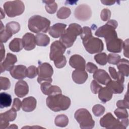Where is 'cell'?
<instances>
[{"label": "cell", "instance_id": "6da1fadb", "mask_svg": "<svg viewBox=\"0 0 129 129\" xmlns=\"http://www.w3.org/2000/svg\"><path fill=\"white\" fill-rule=\"evenodd\" d=\"M71 99L61 94L48 96L46 99L47 107L54 112L66 110L71 105Z\"/></svg>", "mask_w": 129, "mask_h": 129}, {"label": "cell", "instance_id": "7a4b0ae2", "mask_svg": "<svg viewBox=\"0 0 129 129\" xmlns=\"http://www.w3.org/2000/svg\"><path fill=\"white\" fill-rule=\"evenodd\" d=\"M82 28L77 23H72L65 30L60 36L59 41L66 46L69 48L73 46L78 36L82 33Z\"/></svg>", "mask_w": 129, "mask_h": 129}, {"label": "cell", "instance_id": "3957f363", "mask_svg": "<svg viewBox=\"0 0 129 129\" xmlns=\"http://www.w3.org/2000/svg\"><path fill=\"white\" fill-rule=\"evenodd\" d=\"M50 21L40 15H34L28 20V27L30 31L35 33L42 32L47 33L50 28Z\"/></svg>", "mask_w": 129, "mask_h": 129}, {"label": "cell", "instance_id": "277c9868", "mask_svg": "<svg viewBox=\"0 0 129 129\" xmlns=\"http://www.w3.org/2000/svg\"><path fill=\"white\" fill-rule=\"evenodd\" d=\"M118 23L115 20H109L104 25L98 28L95 33L96 36L104 38L105 41L110 39L117 37L115 31Z\"/></svg>", "mask_w": 129, "mask_h": 129}, {"label": "cell", "instance_id": "5b68a950", "mask_svg": "<svg viewBox=\"0 0 129 129\" xmlns=\"http://www.w3.org/2000/svg\"><path fill=\"white\" fill-rule=\"evenodd\" d=\"M74 117L82 129H91L95 125V121L92 115L85 108H80L76 110Z\"/></svg>", "mask_w": 129, "mask_h": 129}, {"label": "cell", "instance_id": "8992f818", "mask_svg": "<svg viewBox=\"0 0 129 129\" xmlns=\"http://www.w3.org/2000/svg\"><path fill=\"white\" fill-rule=\"evenodd\" d=\"M7 15L9 17H15L22 14L25 10V6L21 1L6 2L3 5Z\"/></svg>", "mask_w": 129, "mask_h": 129}, {"label": "cell", "instance_id": "52a82bcc", "mask_svg": "<svg viewBox=\"0 0 129 129\" xmlns=\"http://www.w3.org/2000/svg\"><path fill=\"white\" fill-rule=\"evenodd\" d=\"M83 45L86 51L90 54L101 52L104 48L102 41L98 38L91 36L82 40Z\"/></svg>", "mask_w": 129, "mask_h": 129}, {"label": "cell", "instance_id": "ba28073f", "mask_svg": "<svg viewBox=\"0 0 129 129\" xmlns=\"http://www.w3.org/2000/svg\"><path fill=\"white\" fill-rule=\"evenodd\" d=\"M38 75L37 82L40 84L43 82L51 83V76L53 74V69L52 66L47 62H43L39 65L37 68Z\"/></svg>", "mask_w": 129, "mask_h": 129}, {"label": "cell", "instance_id": "9c48e42d", "mask_svg": "<svg viewBox=\"0 0 129 129\" xmlns=\"http://www.w3.org/2000/svg\"><path fill=\"white\" fill-rule=\"evenodd\" d=\"M100 126L106 128L125 129L121 120L115 118L110 112L107 113L100 119Z\"/></svg>", "mask_w": 129, "mask_h": 129}, {"label": "cell", "instance_id": "30bf717a", "mask_svg": "<svg viewBox=\"0 0 129 129\" xmlns=\"http://www.w3.org/2000/svg\"><path fill=\"white\" fill-rule=\"evenodd\" d=\"M66 48V46L59 40H56L52 42L50 45L49 54L50 60L54 61L62 57Z\"/></svg>", "mask_w": 129, "mask_h": 129}, {"label": "cell", "instance_id": "8fae6325", "mask_svg": "<svg viewBox=\"0 0 129 129\" xmlns=\"http://www.w3.org/2000/svg\"><path fill=\"white\" fill-rule=\"evenodd\" d=\"M74 15L78 20L85 21L89 20L92 16V10L88 5L82 4L75 9Z\"/></svg>", "mask_w": 129, "mask_h": 129}, {"label": "cell", "instance_id": "7c38bea8", "mask_svg": "<svg viewBox=\"0 0 129 129\" xmlns=\"http://www.w3.org/2000/svg\"><path fill=\"white\" fill-rule=\"evenodd\" d=\"M17 117V111L12 107L9 110L0 114V128L4 129L9 126V122L14 121Z\"/></svg>", "mask_w": 129, "mask_h": 129}, {"label": "cell", "instance_id": "4fadbf2b", "mask_svg": "<svg viewBox=\"0 0 129 129\" xmlns=\"http://www.w3.org/2000/svg\"><path fill=\"white\" fill-rule=\"evenodd\" d=\"M105 42L107 49L108 51L113 53H119L122 50L123 44L122 39L118 37H115L105 41Z\"/></svg>", "mask_w": 129, "mask_h": 129}, {"label": "cell", "instance_id": "5bb4252c", "mask_svg": "<svg viewBox=\"0 0 129 129\" xmlns=\"http://www.w3.org/2000/svg\"><path fill=\"white\" fill-rule=\"evenodd\" d=\"M17 61V56L12 53H8L5 59L1 63V73L5 71H10Z\"/></svg>", "mask_w": 129, "mask_h": 129}, {"label": "cell", "instance_id": "9a60e30c", "mask_svg": "<svg viewBox=\"0 0 129 129\" xmlns=\"http://www.w3.org/2000/svg\"><path fill=\"white\" fill-rule=\"evenodd\" d=\"M42 92L46 95H55L61 94V90L57 86L52 85L49 82H43L41 84L40 86Z\"/></svg>", "mask_w": 129, "mask_h": 129}, {"label": "cell", "instance_id": "2e32d148", "mask_svg": "<svg viewBox=\"0 0 129 129\" xmlns=\"http://www.w3.org/2000/svg\"><path fill=\"white\" fill-rule=\"evenodd\" d=\"M69 64L76 70H85L86 68V61L85 59L79 54H74L69 59Z\"/></svg>", "mask_w": 129, "mask_h": 129}, {"label": "cell", "instance_id": "e0dca14e", "mask_svg": "<svg viewBox=\"0 0 129 129\" xmlns=\"http://www.w3.org/2000/svg\"><path fill=\"white\" fill-rule=\"evenodd\" d=\"M22 43L23 48L26 50H31L36 46L35 36L31 33H27L22 37Z\"/></svg>", "mask_w": 129, "mask_h": 129}, {"label": "cell", "instance_id": "ac0fdd59", "mask_svg": "<svg viewBox=\"0 0 129 129\" xmlns=\"http://www.w3.org/2000/svg\"><path fill=\"white\" fill-rule=\"evenodd\" d=\"M27 68L24 65L14 66L10 71V75L14 79L22 80L27 77Z\"/></svg>", "mask_w": 129, "mask_h": 129}, {"label": "cell", "instance_id": "d6986e66", "mask_svg": "<svg viewBox=\"0 0 129 129\" xmlns=\"http://www.w3.org/2000/svg\"><path fill=\"white\" fill-rule=\"evenodd\" d=\"M29 92V86L26 82L20 80L15 86V93L18 97L22 98L25 96Z\"/></svg>", "mask_w": 129, "mask_h": 129}, {"label": "cell", "instance_id": "ffe728a7", "mask_svg": "<svg viewBox=\"0 0 129 129\" xmlns=\"http://www.w3.org/2000/svg\"><path fill=\"white\" fill-rule=\"evenodd\" d=\"M67 25L63 23H57L51 26L49 29V35L54 38L60 37L66 30Z\"/></svg>", "mask_w": 129, "mask_h": 129}, {"label": "cell", "instance_id": "44dd1931", "mask_svg": "<svg viewBox=\"0 0 129 129\" xmlns=\"http://www.w3.org/2000/svg\"><path fill=\"white\" fill-rule=\"evenodd\" d=\"M93 77L98 83L104 85H106L111 80L108 74L105 71L102 69L96 70L94 73Z\"/></svg>", "mask_w": 129, "mask_h": 129}, {"label": "cell", "instance_id": "7402d4cb", "mask_svg": "<svg viewBox=\"0 0 129 129\" xmlns=\"http://www.w3.org/2000/svg\"><path fill=\"white\" fill-rule=\"evenodd\" d=\"M36 105V99L34 97L29 96L23 99L22 108L25 112H31L35 109Z\"/></svg>", "mask_w": 129, "mask_h": 129}, {"label": "cell", "instance_id": "603a6c76", "mask_svg": "<svg viewBox=\"0 0 129 129\" xmlns=\"http://www.w3.org/2000/svg\"><path fill=\"white\" fill-rule=\"evenodd\" d=\"M72 77L74 82L78 84H82L86 81L88 76L85 70H75L73 72Z\"/></svg>", "mask_w": 129, "mask_h": 129}, {"label": "cell", "instance_id": "cb8c5ba5", "mask_svg": "<svg viewBox=\"0 0 129 129\" xmlns=\"http://www.w3.org/2000/svg\"><path fill=\"white\" fill-rule=\"evenodd\" d=\"M107 87L113 94H120L124 89L123 84L117 81L111 80L106 85Z\"/></svg>", "mask_w": 129, "mask_h": 129}, {"label": "cell", "instance_id": "d4e9b609", "mask_svg": "<svg viewBox=\"0 0 129 129\" xmlns=\"http://www.w3.org/2000/svg\"><path fill=\"white\" fill-rule=\"evenodd\" d=\"M113 93L107 87H102L98 92V98L103 103L109 101L112 97Z\"/></svg>", "mask_w": 129, "mask_h": 129}, {"label": "cell", "instance_id": "484cf974", "mask_svg": "<svg viewBox=\"0 0 129 129\" xmlns=\"http://www.w3.org/2000/svg\"><path fill=\"white\" fill-rule=\"evenodd\" d=\"M36 44L39 46H46L50 43V38L42 33H37L35 36Z\"/></svg>", "mask_w": 129, "mask_h": 129}, {"label": "cell", "instance_id": "4316f807", "mask_svg": "<svg viewBox=\"0 0 129 129\" xmlns=\"http://www.w3.org/2000/svg\"><path fill=\"white\" fill-rule=\"evenodd\" d=\"M129 62L127 59L125 58L120 59L119 62L117 64V68L118 72L121 73L124 76H128Z\"/></svg>", "mask_w": 129, "mask_h": 129}, {"label": "cell", "instance_id": "83f0119b", "mask_svg": "<svg viewBox=\"0 0 129 129\" xmlns=\"http://www.w3.org/2000/svg\"><path fill=\"white\" fill-rule=\"evenodd\" d=\"M9 47L13 52H19L23 48L22 40L19 38H15L9 43Z\"/></svg>", "mask_w": 129, "mask_h": 129}, {"label": "cell", "instance_id": "f1b7e54d", "mask_svg": "<svg viewBox=\"0 0 129 129\" xmlns=\"http://www.w3.org/2000/svg\"><path fill=\"white\" fill-rule=\"evenodd\" d=\"M12 99L11 96L5 92L0 94V108H3L11 106Z\"/></svg>", "mask_w": 129, "mask_h": 129}, {"label": "cell", "instance_id": "f546056e", "mask_svg": "<svg viewBox=\"0 0 129 129\" xmlns=\"http://www.w3.org/2000/svg\"><path fill=\"white\" fill-rule=\"evenodd\" d=\"M55 124L59 127H66L69 123V118L64 114H59L57 115L54 119Z\"/></svg>", "mask_w": 129, "mask_h": 129}, {"label": "cell", "instance_id": "4dcf8cb0", "mask_svg": "<svg viewBox=\"0 0 129 129\" xmlns=\"http://www.w3.org/2000/svg\"><path fill=\"white\" fill-rule=\"evenodd\" d=\"M108 71L112 78L118 82L123 84L124 81V77L121 73L119 72H116L115 69L112 67H109Z\"/></svg>", "mask_w": 129, "mask_h": 129}, {"label": "cell", "instance_id": "1f68e13d", "mask_svg": "<svg viewBox=\"0 0 129 129\" xmlns=\"http://www.w3.org/2000/svg\"><path fill=\"white\" fill-rule=\"evenodd\" d=\"M45 4V10L49 14H52L56 12L57 9V4L55 1H43Z\"/></svg>", "mask_w": 129, "mask_h": 129}, {"label": "cell", "instance_id": "d6a6232c", "mask_svg": "<svg viewBox=\"0 0 129 129\" xmlns=\"http://www.w3.org/2000/svg\"><path fill=\"white\" fill-rule=\"evenodd\" d=\"M20 25L19 23L15 21L10 22L7 23L6 25V29L13 34L18 33L20 30Z\"/></svg>", "mask_w": 129, "mask_h": 129}, {"label": "cell", "instance_id": "836d02e7", "mask_svg": "<svg viewBox=\"0 0 129 129\" xmlns=\"http://www.w3.org/2000/svg\"><path fill=\"white\" fill-rule=\"evenodd\" d=\"M71 14V11L70 8L62 7L57 11L56 16L58 19H65L69 17Z\"/></svg>", "mask_w": 129, "mask_h": 129}, {"label": "cell", "instance_id": "e575fe53", "mask_svg": "<svg viewBox=\"0 0 129 129\" xmlns=\"http://www.w3.org/2000/svg\"><path fill=\"white\" fill-rule=\"evenodd\" d=\"M94 58L96 62L100 65L104 66L107 62V55L104 52L99 53L96 54Z\"/></svg>", "mask_w": 129, "mask_h": 129}, {"label": "cell", "instance_id": "d590c367", "mask_svg": "<svg viewBox=\"0 0 129 129\" xmlns=\"http://www.w3.org/2000/svg\"><path fill=\"white\" fill-rule=\"evenodd\" d=\"M114 113L119 119H125L128 117L127 111L125 108H118L114 110Z\"/></svg>", "mask_w": 129, "mask_h": 129}, {"label": "cell", "instance_id": "8d00e7d4", "mask_svg": "<svg viewBox=\"0 0 129 129\" xmlns=\"http://www.w3.org/2000/svg\"><path fill=\"white\" fill-rule=\"evenodd\" d=\"M13 34L10 32L7 29L4 28V29L0 30V40L1 43L6 42L12 36Z\"/></svg>", "mask_w": 129, "mask_h": 129}, {"label": "cell", "instance_id": "74e56055", "mask_svg": "<svg viewBox=\"0 0 129 129\" xmlns=\"http://www.w3.org/2000/svg\"><path fill=\"white\" fill-rule=\"evenodd\" d=\"M105 111V107L100 104H96L92 108V112L95 116H100L102 115Z\"/></svg>", "mask_w": 129, "mask_h": 129}, {"label": "cell", "instance_id": "f35d334b", "mask_svg": "<svg viewBox=\"0 0 129 129\" xmlns=\"http://www.w3.org/2000/svg\"><path fill=\"white\" fill-rule=\"evenodd\" d=\"M116 106L119 108L128 109L129 102L127 92H126V94L125 95L123 100H119L116 102Z\"/></svg>", "mask_w": 129, "mask_h": 129}, {"label": "cell", "instance_id": "ab89813d", "mask_svg": "<svg viewBox=\"0 0 129 129\" xmlns=\"http://www.w3.org/2000/svg\"><path fill=\"white\" fill-rule=\"evenodd\" d=\"M120 60V55L115 53H109L107 56V62L110 64H117Z\"/></svg>", "mask_w": 129, "mask_h": 129}, {"label": "cell", "instance_id": "60d3db41", "mask_svg": "<svg viewBox=\"0 0 129 129\" xmlns=\"http://www.w3.org/2000/svg\"><path fill=\"white\" fill-rule=\"evenodd\" d=\"M38 75V70L35 66H30L27 69V77L32 79Z\"/></svg>", "mask_w": 129, "mask_h": 129}, {"label": "cell", "instance_id": "b9f144b4", "mask_svg": "<svg viewBox=\"0 0 129 129\" xmlns=\"http://www.w3.org/2000/svg\"><path fill=\"white\" fill-rule=\"evenodd\" d=\"M0 84L1 90H6L9 89L11 86V83L10 80L6 78L1 77L0 78Z\"/></svg>", "mask_w": 129, "mask_h": 129}, {"label": "cell", "instance_id": "7bdbcfd3", "mask_svg": "<svg viewBox=\"0 0 129 129\" xmlns=\"http://www.w3.org/2000/svg\"><path fill=\"white\" fill-rule=\"evenodd\" d=\"M82 29H83L82 33L80 35V37L82 39V40L85 39L92 36V31L90 27L87 26H85L83 28H82Z\"/></svg>", "mask_w": 129, "mask_h": 129}, {"label": "cell", "instance_id": "ee69618b", "mask_svg": "<svg viewBox=\"0 0 129 129\" xmlns=\"http://www.w3.org/2000/svg\"><path fill=\"white\" fill-rule=\"evenodd\" d=\"M53 62L55 67L58 69H61L66 66L67 63V59L66 56L63 55L61 58L53 61Z\"/></svg>", "mask_w": 129, "mask_h": 129}, {"label": "cell", "instance_id": "f6af8a7d", "mask_svg": "<svg viewBox=\"0 0 129 129\" xmlns=\"http://www.w3.org/2000/svg\"><path fill=\"white\" fill-rule=\"evenodd\" d=\"M111 17V12L108 9H103L100 14V18L103 21H106L110 19Z\"/></svg>", "mask_w": 129, "mask_h": 129}, {"label": "cell", "instance_id": "bcb514c9", "mask_svg": "<svg viewBox=\"0 0 129 129\" xmlns=\"http://www.w3.org/2000/svg\"><path fill=\"white\" fill-rule=\"evenodd\" d=\"M102 87L95 80H93L91 83V90L93 94H97L98 93L99 90Z\"/></svg>", "mask_w": 129, "mask_h": 129}, {"label": "cell", "instance_id": "7dc6e473", "mask_svg": "<svg viewBox=\"0 0 129 129\" xmlns=\"http://www.w3.org/2000/svg\"><path fill=\"white\" fill-rule=\"evenodd\" d=\"M86 69L89 73H94L98 70V67L94 63L91 62H88L86 65Z\"/></svg>", "mask_w": 129, "mask_h": 129}, {"label": "cell", "instance_id": "c3c4849f", "mask_svg": "<svg viewBox=\"0 0 129 129\" xmlns=\"http://www.w3.org/2000/svg\"><path fill=\"white\" fill-rule=\"evenodd\" d=\"M22 106V102L21 100L17 98H15L14 99L12 107L16 110L17 111H19Z\"/></svg>", "mask_w": 129, "mask_h": 129}, {"label": "cell", "instance_id": "681fc988", "mask_svg": "<svg viewBox=\"0 0 129 129\" xmlns=\"http://www.w3.org/2000/svg\"><path fill=\"white\" fill-rule=\"evenodd\" d=\"M123 54L125 56L128 58V39H127L123 44Z\"/></svg>", "mask_w": 129, "mask_h": 129}, {"label": "cell", "instance_id": "f907efd6", "mask_svg": "<svg viewBox=\"0 0 129 129\" xmlns=\"http://www.w3.org/2000/svg\"><path fill=\"white\" fill-rule=\"evenodd\" d=\"M1 62H2L3 59L5 58V47L2 43H1Z\"/></svg>", "mask_w": 129, "mask_h": 129}, {"label": "cell", "instance_id": "816d5d0a", "mask_svg": "<svg viewBox=\"0 0 129 129\" xmlns=\"http://www.w3.org/2000/svg\"><path fill=\"white\" fill-rule=\"evenodd\" d=\"M101 2L105 5L110 6L115 4L116 1H101Z\"/></svg>", "mask_w": 129, "mask_h": 129}, {"label": "cell", "instance_id": "f5cc1de1", "mask_svg": "<svg viewBox=\"0 0 129 129\" xmlns=\"http://www.w3.org/2000/svg\"><path fill=\"white\" fill-rule=\"evenodd\" d=\"M1 19H3L5 17V12H3V10L1 8Z\"/></svg>", "mask_w": 129, "mask_h": 129}, {"label": "cell", "instance_id": "db71d44e", "mask_svg": "<svg viewBox=\"0 0 129 129\" xmlns=\"http://www.w3.org/2000/svg\"><path fill=\"white\" fill-rule=\"evenodd\" d=\"M18 128V126L16 124H11L10 126H8L7 127V128Z\"/></svg>", "mask_w": 129, "mask_h": 129}]
</instances>
